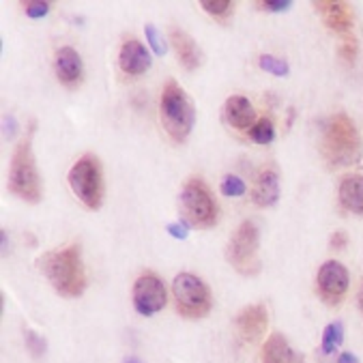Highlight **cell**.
Returning a JSON list of instances; mask_svg holds the SVG:
<instances>
[{
    "mask_svg": "<svg viewBox=\"0 0 363 363\" xmlns=\"http://www.w3.org/2000/svg\"><path fill=\"white\" fill-rule=\"evenodd\" d=\"M26 348H28V353L33 355L35 359H41L45 355V350H48V342H45L43 336L37 334V331L28 329L26 331Z\"/></svg>",
    "mask_w": 363,
    "mask_h": 363,
    "instance_id": "d4e9b609",
    "label": "cell"
},
{
    "mask_svg": "<svg viewBox=\"0 0 363 363\" xmlns=\"http://www.w3.org/2000/svg\"><path fill=\"white\" fill-rule=\"evenodd\" d=\"M252 200L258 206H273L280 200V176L273 168H264L256 180Z\"/></svg>",
    "mask_w": 363,
    "mask_h": 363,
    "instance_id": "ac0fdd59",
    "label": "cell"
},
{
    "mask_svg": "<svg viewBox=\"0 0 363 363\" xmlns=\"http://www.w3.org/2000/svg\"><path fill=\"white\" fill-rule=\"evenodd\" d=\"M338 363H359V359H357L353 353H342V355L338 357Z\"/></svg>",
    "mask_w": 363,
    "mask_h": 363,
    "instance_id": "1f68e13d",
    "label": "cell"
},
{
    "mask_svg": "<svg viewBox=\"0 0 363 363\" xmlns=\"http://www.w3.org/2000/svg\"><path fill=\"white\" fill-rule=\"evenodd\" d=\"M9 192L24 202L37 204L43 196L41 192V176L37 170L35 153H33V142L30 138L22 140L15 148L9 166Z\"/></svg>",
    "mask_w": 363,
    "mask_h": 363,
    "instance_id": "5b68a950",
    "label": "cell"
},
{
    "mask_svg": "<svg viewBox=\"0 0 363 363\" xmlns=\"http://www.w3.org/2000/svg\"><path fill=\"white\" fill-rule=\"evenodd\" d=\"M178 215L187 228L206 230L218 224L220 208L211 190L200 178H190L178 194Z\"/></svg>",
    "mask_w": 363,
    "mask_h": 363,
    "instance_id": "277c9868",
    "label": "cell"
},
{
    "mask_svg": "<svg viewBox=\"0 0 363 363\" xmlns=\"http://www.w3.org/2000/svg\"><path fill=\"white\" fill-rule=\"evenodd\" d=\"M340 56L346 60V63H353V60L357 58V41H355L353 37H348V39L342 43V48H340Z\"/></svg>",
    "mask_w": 363,
    "mask_h": 363,
    "instance_id": "f1b7e54d",
    "label": "cell"
},
{
    "mask_svg": "<svg viewBox=\"0 0 363 363\" xmlns=\"http://www.w3.org/2000/svg\"><path fill=\"white\" fill-rule=\"evenodd\" d=\"M320 153L329 166L348 168L355 166L363 155V144L357 127L346 114H334L322 123Z\"/></svg>",
    "mask_w": 363,
    "mask_h": 363,
    "instance_id": "7a4b0ae2",
    "label": "cell"
},
{
    "mask_svg": "<svg viewBox=\"0 0 363 363\" xmlns=\"http://www.w3.org/2000/svg\"><path fill=\"white\" fill-rule=\"evenodd\" d=\"M24 11L28 17L41 20L50 13V3H43V0H30V3H24Z\"/></svg>",
    "mask_w": 363,
    "mask_h": 363,
    "instance_id": "4316f807",
    "label": "cell"
},
{
    "mask_svg": "<svg viewBox=\"0 0 363 363\" xmlns=\"http://www.w3.org/2000/svg\"><path fill=\"white\" fill-rule=\"evenodd\" d=\"M118 65L127 76H142L150 67V56L148 50L138 39H127L120 48L118 54Z\"/></svg>",
    "mask_w": 363,
    "mask_h": 363,
    "instance_id": "9a60e30c",
    "label": "cell"
},
{
    "mask_svg": "<svg viewBox=\"0 0 363 363\" xmlns=\"http://www.w3.org/2000/svg\"><path fill=\"white\" fill-rule=\"evenodd\" d=\"M344 342V327L342 322H331L325 327L322 331V346H320V355L322 357H331Z\"/></svg>",
    "mask_w": 363,
    "mask_h": 363,
    "instance_id": "ffe728a7",
    "label": "cell"
},
{
    "mask_svg": "<svg viewBox=\"0 0 363 363\" xmlns=\"http://www.w3.org/2000/svg\"><path fill=\"white\" fill-rule=\"evenodd\" d=\"M166 230L174 236V239H187V234H190V228L183 224V222H174V224H168L166 226Z\"/></svg>",
    "mask_w": 363,
    "mask_h": 363,
    "instance_id": "f546056e",
    "label": "cell"
},
{
    "mask_svg": "<svg viewBox=\"0 0 363 363\" xmlns=\"http://www.w3.org/2000/svg\"><path fill=\"white\" fill-rule=\"evenodd\" d=\"M37 266L60 297L76 299L86 290V273L78 243L63 250H52L39 256Z\"/></svg>",
    "mask_w": 363,
    "mask_h": 363,
    "instance_id": "6da1fadb",
    "label": "cell"
},
{
    "mask_svg": "<svg viewBox=\"0 0 363 363\" xmlns=\"http://www.w3.org/2000/svg\"><path fill=\"white\" fill-rule=\"evenodd\" d=\"M350 284L348 271L342 262L338 260H327L316 276V286H318V294L322 301H327L329 306H338L342 297L346 294Z\"/></svg>",
    "mask_w": 363,
    "mask_h": 363,
    "instance_id": "30bf717a",
    "label": "cell"
},
{
    "mask_svg": "<svg viewBox=\"0 0 363 363\" xmlns=\"http://www.w3.org/2000/svg\"><path fill=\"white\" fill-rule=\"evenodd\" d=\"M258 7L269 13H284L292 7V0H266V3H258Z\"/></svg>",
    "mask_w": 363,
    "mask_h": 363,
    "instance_id": "83f0119b",
    "label": "cell"
},
{
    "mask_svg": "<svg viewBox=\"0 0 363 363\" xmlns=\"http://www.w3.org/2000/svg\"><path fill=\"white\" fill-rule=\"evenodd\" d=\"M123 363H142V361H140L138 357H127V359H125Z\"/></svg>",
    "mask_w": 363,
    "mask_h": 363,
    "instance_id": "e575fe53",
    "label": "cell"
},
{
    "mask_svg": "<svg viewBox=\"0 0 363 363\" xmlns=\"http://www.w3.org/2000/svg\"><path fill=\"white\" fill-rule=\"evenodd\" d=\"M340 202L355 215H363V174H346L340 183Z\"/></svg>",
    "mask_w": 363,
    "mask_h": 363,
    "instance_id": "d6986e66",
    "label": "cell"
},
{
    "mask_svg": "<svg viewBox=\"0 0 363 363\" xmlns=\"http://www.w3.org/2000/svg\"><path fill=\"white\" fill-rule=\"evenodd\" d=\"M359 310H361V314H363V286H361V290H359Z\"/></svg>",
    "mask_w": 363,
    "mask_h": 363,
    "instance_id": "836d02e7",
    "label": "cell"
},
{
    "mask_svg": "<svg viewBox=\"0 0 363 363\" xmlns=\"http://www.w3.org/2000/svg\"><path fill=\"white\" fill-rule=\"evenodd\" d=\"M222 194L228 196V198H239V196H243L248 192V185H245V180L236 176V174H228L224 180H222Z\"/></svg>",
    "mask_w": 363,
    "mask_h": 363,
    "instance_id": "cb8c5ba5",
    "label": "cell"
},
{
    "mask_svg": "<svg viewBox=\"0 0 363 363\" xmlns=\"http://www.w3.org/2000/svg\"><path fill=\"white\" fill-rule=\"evenodd\" d=\"M314 9L322 15L325 24L336 33H348L353 26V11L342 0H320L314 3Z\"/></svg>",
    "mask_w": 363,
    "mask_h": 363,
    "instance_id": "2e32d148",
    "label": "cell"
},
{
    "mask_svg": "<svg viewBox=\"0 0 363 363\" xmlns=\"http://www.w3.org/2000/svg\"><path fill=\"white\" fill-rule=\"evenodd\" d=\"M200 7L218 22H226L234 13V3L232 0H202Z\"/></svg>",
    "mask_w": 363,
    "mask_h": 363,
    "instance_id": "44dd1931",
    "label": "cell"
},
{
    "mask_svg": "<svg viewBox=\"0 0 363 363\" xmlns=\"http://www.w3.org/2000/svg\"><path fill=\"white\" fill-rule=\"evenodd\" d=\"M172 292L178 314L192 320L204 318L213 306L208 286L194 273H178L172 282Z\"/></svg>",
    "mask_w": 363,
    "mask_h": 363,
    "instance_id": "ba28073f",
    "label": "cell"
},
{
    "mask_svg": "<svg viewBox=\"0 0 363 363\" xmlns=\"http://www.w3.org/2000/svg\"><path fill=\"white\" fill-rule=\"evenodd\" d=\"M168 37H170V45L176 52L180 67L187 71H194L202 65V52L192 35H187L185 30H180V28H170Z\"/></svg>",
    "mask_w": 363,
    "mask_h": 363,
    "instance_id": "4fadbf2b",
    "label": "cell"
},
{
    "mask_svg": "<svg viewBox=\"0 0 363 363\" xmlns=\"http://www.w3.org/2000/svg\"><path fill=\"white\" fill-rule=\"evenodd\" d=\"M346 243H348V236H346V232H334V236H331V250H338V252H342L344 248H346Z\"/></svg>",
    "mask_w": 363,
    "mask_h": 363,
    "instance_id": "4dcf8cb0",
    "label": "cell"
},
{
    "mask_svg": "<svg viewBox=\"0 0 363 363\" xmlns=\"http://www.w3.org/2000/svg\"><path fill=\"white\" fill-rule=\"evenodd\" d=\"M168 304L166 284L155 273H142L134 284V308L140 316H153Z\"/></svg>",
    "mask_w": 363,
    "mask_h": 363,
    "instance_id": "9c48e42d",
    "label": "cell"
},
{
    "mask_svg": "<svg viewBox=\"0 0 363 363\" xmlns=\"http://www.w3.org/2000/svg\"><path fill=\"white\" fill-rule=\"evenodd\" d=\"M69 187L76 198L90 211H97L104 204V172L95 155L80 157L69 170Z\"/></svg>",
    "mask_w": 363,
    "mask_h": 363,
    "instance_id": "8992f818",
    "label": "cell"
},
{
    "mask_svg": "<svg viewBox=\"0 0 363 363\" xmlns=\"http://www.w3.org/2000/svg\"><path fill=\"white\" fill-rule=\"evenodd\" d=\"M159 116L166 134L176 142L183 144L196 123V110L190 95L174 80L166 82L159 99Z\"/></svg>",
    "mask_w": 363,
    "mask_h": 363,
    "instance_id": "3957f363",
    "label": "cell"
},
{
    "mask_svg": "<svg viewBox=\"0 0 363 363\" xmlns=\"http://www.w3.org/2000/svg\"><path fill=\"white\" fill-rule=\"evenodd\" d=\"M224 118L228 125L241 131H250L256 125V110L252 101L243 95H232L224 104Z\"/></svg>",
    "mask_w": 363,
    "mask_h": 363,
    "instance_id": "5bb4252c",
    "label": "cell"
},
{
    "mask_svg": "<svg viewBox=\"0 0 363 363\" xmlns=\"http://www.w3.org/2000/svg\"><path fill=\"white\" fill-rule=\"evenodd\" d=\"M54 71H56V78L60 84L67 86V88H76L82 82V58H80V54L69 45L56 50Z\"/></svg>",
    "mask_w": 363,
    "mask_h": 363,
    "instance_id": "7c38bea8",
    "label": "cell"
},
{
    "mask_svg": "<svg viewBox=\"0 0 363 363\" xmlns=\"http://www.w3.org/2000/svg\"><path fill=\"white\" fill-rule=\"evenodd\" d=\"M234 325H236L239 336L243 338L245 342H250V344L260 342L266 334V325H269L266 308L262 304H254V306L243 308L236 314Z\"/></svg>",
    "mask_w": 363,
    "mask_h": 363,
    "instance_id": "8fae6325",
    "label": "cell"
},
{
    "mask_svg": "<svg viewBox=\"0 0 363 363\" xmlns=\"http://www.w3.org/2000/svg\"><path fill=\"white\" fill-rule=\"evenodd\" d=\"M3 254H9V239L5 230H3Z\"/></svg>",
    "mask_w": 363,
    "mask_h": 363,
    "instance_id": "d6a6232c",
    "label": "cell"
},
{
    "mask_svg": "<svg viewBox=\"0 0 363 363\" xmlns=\"http://www.w3.org/2000/svg\"><path fill=\"white\" fill-rule=\"evenodd\" d=\"M262 363H304V355L294 350L282 334H271L262 344Z\"/></svg>",
    "mask_w": 363,
    "mask_h": 363,
    "instance_id": "e0dca14e",
    "label": "cell"
},
{
    "mask_svg": "<svg viewBox=\"0 0 363 363\" xmlns=\"http://www.w3.org/2000/svg\"><path fill=\"white\" fill-rule=\"evenodd\" d=\"M258 65H260L262 71L273 73V76H280V78L288 76V71H290L286 60H282V58H278V56H271V54H262V56L258 58Z\"/></svg>",
    "mask_w": 363,
    "mask_h": 363,
    "instance_id": "603a6c76",
    "label": "cell"
},
{
    "mask_svg": "<svg viewBox=\"0 0 363 363\" xmlns=\"http://www.w3.org/2000/svg\"><path fill=\"white\" fill-rule=\"evenodd\" d=\"M250 138L256 142V144H271L276 138V129H273V123H271L269 118H260L256 120V125L248 131Z\"/></svg>",
    "mask_w": 363,
    "mask_h": 363,
    "instance_id": "7402d4cb",
    "label": "cell"
},
{
    "mask_svg": "<svg viewBox=\"0 0 363 363\" xmlns=\"http://www.w3.org/2000/svg\"><path fill=\"white\" fill-rule=\"evenodd\" d=\"M144 33H146V39H148V45H150V50H153L157 56H164L166 54V41L162 39V35H159V30L153 26V24H146V28H144Z\"/></svg>",
    "mask_w": 363,
    "mask_h": 363,
    "instance_id": "484cf974",
    "label": "cell"
},
{
    "mask_svg": "<svg viewBox=\"0 0 363 363\" xmlns=\"http://www.w3.org/2000/svg\"><path fill=\"white\" fill-rule=\"evenodd\" d=\"M260 230L254 222H243L226 245V260L241 276H256L260 271Z\"/></svg>",
    "mask_w": 363,
    "mask_h": 363,
    "instance_id": "52a82bcc",
    "label": "cell"
}]
</instances>
